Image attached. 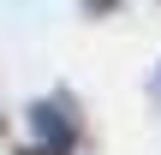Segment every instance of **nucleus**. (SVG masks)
Segmentation results:
<instances>
[{"instance_id": "2", "label": "nucleus", "mask_w": 161, "mask_h": 155, "mask_svg": "<svg viewBox=\"0 0 161 155\" xmlns=\"http://www.w3.org/2000/svg\"><path fill=\"white\" fill-rule=\"evenodd\" d=\"M84 6H90V12H114L119 0H84Z\"/></svg>"}, {"instance_id": "1", "label": "nucleus", "mask_w": 161, "mask_h": 155, "mask_svg": "<svg viewBox=\"0 0 161 155\" xmlns=\"http://www.w3.org/2000/svg\"><path fill=\"white\" fill-rule=\"evenodd\" d=\"M30 131H36V149L42 155H78L84 143V119L72 108V96H48V102H30Z\"/></svg>"}, {"instance_id": "3", "label": "nucleus", "mask_w": 161, "mask_h": 155, "mask_svg": "<svg viewBox=\"0 0 161 155\" xmlns=\"http://www.w3.org/2000/svg\"><path fill=\"white\" fill-rule=\"evenodd\" d=\"M0 131H6V125H0Z\"/></svg>"}]
</instances>
